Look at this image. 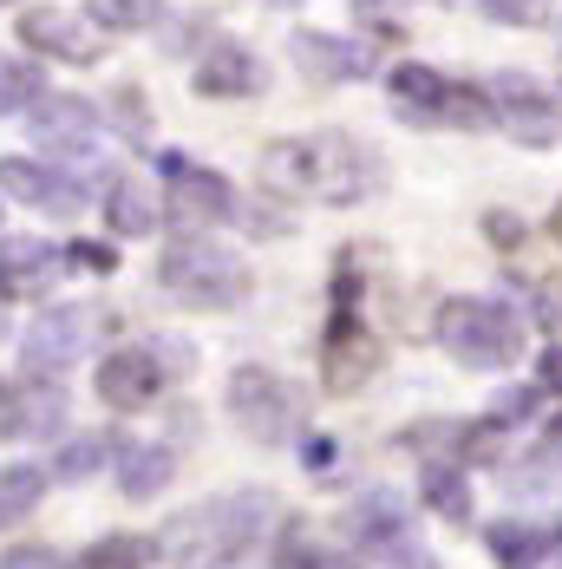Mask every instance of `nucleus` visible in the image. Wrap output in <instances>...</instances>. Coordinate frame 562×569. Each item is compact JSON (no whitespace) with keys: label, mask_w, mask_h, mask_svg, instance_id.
Wrapping results in <instances>:
<instances>
[{"label":"nucleus","mask_w":562,"mask_h":569,"mask_svg":"<svg viewBox=\"0 0 562 569\" xmlns=\"http://www.w3.org/2000/svg\"><path fill=\"white\" fill-rule=\"evenodd\" d=\"M262 183L281 197H321V203H360L380 183V158L360 151L347 131L281 138L262 151Z\"/></svg>","instance_id":"f257e3e1"},{"label":"nucleus","mask_w":562,"mask_h":569,"mask_svg":"<svg viewBox=\"0 0 562 569\" xmlns=\"http://www.w3.org/2000/svg\"><path fill=\"white\" fill-rule=\"evenodd\" d=\"M262 523H269V498L262 491H242V498H223V505L183 511L164 530V550L177 569H223L229 557H242L255 543Z\"/></svg>","instance_id":"f03ea898"},{"label":"nucleus","mask_w":562,"mask_h":569,"mask_svg":"<svg viewBox=\"0 0 562 569\" xmlns=\"http://www.w3.org/2000/svg\"><path fill=\"white\" fill-rule=\"evenodd\" d=\"M439 347L464 367H510L523 347V321L510 315L504 301L484 295H451L439 308Z\"/></svg>","instance_id":"7ed1b4c3"},{"label":"nucleus","mask_w":562,"mask_h":569,"mask_svg":"<svg viewBox=\"0 0 562 569\" xmlns=\"http://www.w3.org/2000/svg\"><path fill=\"white\" fill-rule=\"evenodd\" d=\"M158 276L177 301H190V308H229V301H242L249 295V262L223 249V242H203V236H183V242H170L164 262H158Z\"/></svg>","instance_id":"20e7f679"},{"label":"nucleus","mask_w":562,"mask_h":569,"mask_svg":"<svg viewBox=\"0 0 562 569\" xmlns=\"http://www.w3.org/2000/svg\"><path fill=\"white\" fill-rule=\"evenodd\" d=\"M229 412H235V426L249 432V439H262V446H281L294 426H301V393L275 380L269 367H235L229 373Z\"/></svg>","instance_id":"39448f33"},{"label":"nucleus","mask_w":562,"mask_h":569,"mask_svg":"<svg viewBox=\"0 0 562 569\" xmlns=\"http://www.w3.org/2000/svg\"><path fill=\"white\" fill-rule=\"evenodd\" d=\"M393 112L412 124H491V99L439 79L432 66H399L393 72Z\"/></svg>","instance_id":"423d86ee"},{"label":"nucleus","mask_w":562,"mask_h":569,"mask_svg":"<svg viewBox=\"0 0 562 569\" xmlns=\"http://www.w3.org/2000/svg\"><path fill=\"white\" fill-rule=\"evenodd\" d=\"M86 341H92V315L86 308H47L27 328V341H20V367L27 373H66L86 353Z\"/></svg>","instance_id":"0eeeda50"},{"label":"nucleus","mask_w":562,"mask_h":569,"mask_svg":"<svg viewBox=\"0 0 562 569\" xmlns=\"http://www.w3.org/2000/svg\"><path fill=\"white\" fill-rule=\"evenodd\" d=\"M164 177H170V217L183 229H203V223H223L235 210L229 183L203 164H183V158H164Z\"/></svg>","instance_id":"6e6552de"},{"label":"nucleus","mask_w":562,"mask_h":569,"mask_svg":"<svg viewBox=\"0 0 562 569\" xmlns=\"http://www.w3.org/2000/svg\"><path fill=\"white\" fill-rule=\"evenodd\" d=\"M20 40L47 59H72V66H92L99 59V27L79 20V13H59V7H27L20 13Z\"/></svg>","instance_id":"1a4fd4ad"},{"label":"nucleus","mask_w":562,"mask_h":569,"mask_svg":"<svg viewBox=\"0 0 562 569\" xmlns=\"http://www.w3.org/2000/svg\"><path fill=\"white\" fill-rule=\"evenodd\" d=\"M491 112L504 118L530 151L556 144V112H550V99L536 92V79H523V72H498V79H491Z\"/></svg>","instance_id":"9d476101"},{"label":"nucleus","mask_w":562,"mask_h":569,"mask_svg":"<svg viewBox=\"0 0 562 569\" xmlns=\"http://www.w3.org/2000/svg\"><path fill=\"white\" fill-rule=\"evenodd\" d=\"M158 387H164V360H158V347H118L112 360L99 367V399H112L118 412L151 406Z\"/></svg>","instance_id":"9b49d317"},{"label":"nucleus","mask_w":562,"mask_h":569,"mask_svg":"<svg viewBox=\"0 0 562 569\" xmlns=\"http://www.w3.org/2000/svg\"><path fill=\"white\" fill-rule=\"evenodd\" d=\"M380 367V347H373V335L353 321V288H340V315L334 328H328V387H360L367 373Z\"/></svg>","instance_id":"f8f14e48"},{"label":"nucleus","mask_w":562,"mask_h":569,"mask_svg":"<svg viewBox=\"0 0 562 569\" xmlns=\"http://www.w3.org/2000/svg\"><path fill=\"white\" fill-rule=\"evenodd\" d=\"M33 138H40L47 151H72V158H86L92 138H99V112H92L86 99H72V92H53V99L33 106Z\"/></svg>","instance_id":"ddd939ff"},{"label":"nucleus","mask_w":562,"mask_h":569,"mask_svg":"<svg viewBox=\"0 0 562 569\" xmlns=\"http://www.w3.org/2000/svg\"><path fill=\"white\" fill-rule=\"evenodd\" d=\"M262 59L249 53V47H235V40H217L210 53L197 59V92L203 99H249V92H262Z\"/></svg>","instance_id":"4468645a"},{"label":"nucleus","mask_w":562,"mask_h":569,"mask_svg":"<svg viewBox=\"0 0 562 569\" xmlns=\"http://www.w3.org/2000/svg\"><path fill=\"white\" fill-rule=\"evenodd\" d=\"M0 183L20 197V203H33V210H47V217H79V190L66 183V177H53V171H40L33 158H0Z\"/></svg>","instance_id":"2eb2a0df"},{"label":"nucleus","mask_w":562,"mask_h":569,"mask_svg":"<svg viewBox=\"0 0 562 569\" xmlns=\"http://www.w3.org/2000/svg\"><path fill=\"white\" fill-rule=\"evenodd\" d=\"M66 419V399L53 387H7L0 393V439H47Z\"/></svg>","instance_id":"dca6fc26"},{"label":"nucleus","mask_w":562,"mask_h":569,"mask_svg":"<svg viewBox=\"0 0 562 569\" xmlns=\"http://www.w3.org/2000/svg\"><path fill=\"white\" fill-rule=\"evenodd\" d=\"M59 276V256L33 236H13L0 242V295H47Z\"/></svg>","instance_id":"f3484780"},{"label":"nucleus","mask_w":562,"mask_h":569,"mask_svg":"<svg viewBox=\"0 0 562 569\" xmlns=\"http://www.w3.org/2000/svg\"><path fill=\"white\" fill-rule=\"evenodd\" d=\"M294 66H301L314 86H340V79L367 72V47H347L334 33H294Z\"/></svg>","instance_id":"a211bd4d"},{"label":"nucleus","mask_w":562,"mask_h":569,"mask_svg":"<svg viewBox=\"0 0 562 569\" xmlns=\"http://www.w3.org/2000/svg\"><path fill=\"white\" fill-rule=\"evenodd\" d=\"M170 471H177V458L164 446H124L118 458V485H124V498H158L170 485Z\"/></svg>","instance_id":"6ab92c4d"},{"label":"nucleus","mask_w":562,"mask_h":569,"mask_svg":"<svg viewBox=\"0 0 562 569\" xmlns=\"http://www.w3.org/2000/svg\"><path fill=\"white\" fill-rule=\"evenodd\" d=\"M106 223L118 229V236H151V223H158V203H151V190L144 183H112L106 190Z\"/></svg>","instance_id":"aec40b11"},{"label":"nucleus","mask_w":562,"mask_h":569,"mask_svg":"<svg viewBox=\"0 0 562 569\" xmlns=\"http://www.w3.org/2000/svg\"><path fill=\"white\" fill-rule=\"evenodd\" d=\"M40 491H47V471H33V465H0V523H20V517L40 505Z\"/></svg>","instance_id":"412c9836"},{"label":"nucleus","mask_w":562,"mask_h":569,"mask_svg":"<svg viewBox=\"0 0 562 569\" xmlns=\"http://www.w3.org/2000/svg\"><path fill=\"white\" fill-rule=\"evenodd\" d=\"M543 550H550V543H543L530 523H498V530H491V557H498L504 569H536Z\"/></svg>","instance_id":"4be33fe9"},{"label":"nucleus","mask_w":562,"mask_h":569,"mask_svg":"<svg viewBox=\"0 0 562 569\" xmlns=\"http://www.w3.org/2000/svg\"><path fill=\"white\" fill-rule=\"evenodd\" d=\"M40 99H47L40 66H27V59H0V112H27V106H40Z\"/></svg>","instance_id":"5701e85b"},{"label":"nucleus","mask_w":562,"mask_h":569,"mask_svg":"<svg viewBox=\"0 0 562 569\" xmlns=\"http://www.w3.org/2000/svg\"><path fill=\"white\" fill-rule=\"evenodd\" d=\"M425 505L439 517H464L471 511V485H464L451 465H425Z\"/></svg>","instance_id":"b1692460"},{"label":"nucleus","mask_w":562,"mask_h":569,"mask_svg":"<svg viewBox=\"0 0 562 569\" xmlns=\"http://www.w3.org/2000/svg\"><path fill=\"white\" fill-rule=\"evenodd\" d=\"M399 523H405V511H399L393 491H373V498H367L360 511L347 517V530H353V537H393Z\"/></svg>","instance_id":"393cba45"},{"label":"nucleus","mask_w":562,"mask_h":569,"mask_svg":"<svg viewBox=\"0 0 562 569\" xmlns=\"http://www.w3.org/2000/svg\"><path fill=\"white\" fill-rule=\"evenodd\" d=\"M151 563V543L144 537H106L86 550V569H144Z\"/></svg>","instance_id":"a878e982"},{"label":"nucleus","mask_w":562,"mask_h":569,"mask_svg":"<svg viewBox=\"0 0 562 569\" xmlns=\"http://www.w3.org/2000/svg\"><path fill=\"white\" fill-rule=\"evenodd\" d=\"M92 13H99V27H151L158 20V0H92Z\"/></svg>","instance_id":"bb28decb"},{"label":"nucleus","mask_w":562,"mask_h":569,"mask_svg":"<svg viewBox=\"0 0 562 569\" xmlns=\"http://www.w3.org/2000/svg\"><path fill=\"white\" fill-rule=\"evenodd\" d=\"M99 458H106V439H72L66 452H59V478H92L99 471Z\"/></svg>","instance_id":"cd10ccee"},{"label":"nucleus","mask_w":562,"mask_h":569,"mask_svg":"<svg viewBox=\"0 0 562 569\" xmlns=\"http://www.w3.org/2000/svg\"><path fill=\"white\" fill-rule=\"evenodd\" d=\"M275 563H281V569H328V563H321V550H314V537H308L301 523L281 537V557H275Z\"/></svg>","instance_id":"c85d7f7f"},{"label":"nucleus","mask_w":562,"mask_h":569,"mask_svg":"<svg viewBox=\"0 0 562 569\" xmlns=\"http://www.w3.org/2000/svg\"><path fill=\"white\" fill-rule=\"evenodd\" d=\"M484 7H491L498 20H543V7H550V0H484Z\"/></svg>","instance_id":"c756f323"},{"label":"nucleus","mask_w":562,"mask_h":569,"mask_svg":"<svg viewBox=\"0 0 562 569\" xmlns=\"http://www.w3.org/2000/svg\"><path fill=\"white\" fill-rule=\"evenodd\" d=\"M530 406H536V393H530V387H516V393H504L498 419H530Z\"/></svg>","instance_id":"7c9ffc66"},{"label":"nucleus","mask_w":562,"mask_h":569,"mask_svg":"<svg viewBox=\"0 0 562 569\" xmlns=\"http://www.w3.org/2000/svg\"><path fill=\"white\" fill-rule=\"evenodd\" d=\"M0 569H66L59 557H47V550H20V557H7Z\"/></svg>","instance_id":"2f4dec72"},{"label":"nucleus","mask_w":562,"mask_h":569,"mask_svg":"<svg viewBox=\"0 0 562 569\" xmlns=\"http://www.w3.org/2000/svg\"><path fill=\"white\" fill-rule=\"evenodd\" d=\"M491 236H498V249H516V242H523V223H510V217H491Z\"/></svg>","instance_id":"473e14b6"},{"label":"nucleus","mask_w":562,"mask_h":569,"mask_svg":"<svg viewBox=\"0 0 562 569\" xmlns=\"http://www.w3.org/2000/svg\"><path fill=\"white\" fill-rule=\"evenodd\" d=\"M79 269H112V249H72Z\"/></svg>","instance_id":"72a5a7b5"},{"label":"nucleus","mask_w":562,"mask_h":569,"mask_svg":"<svg viewBox=\"0 0 562 569\" xmlns=\"http://www.w3.org/2000/svg\"><path fill=\"white\" fill-rule=\"evenodd\" d=\"M543 387H556V393H562V347L543 353Z\"/></svg>","instance_id":"f704fd0d"},{"label":"nucleus","mask_w":562,"mask_h":569,"mask_svg":"<svg viewBox=\"0 0 562 569\" xmlns=\"http://www.w3.org/2000/svg\"><path fill=\"white\" fill-rule=\"evenodd\" d=\"M301 458H308L314 471H328V465H334V446H328V439H314V446H308V452H301Z\"/></svg>","instance_id":"c9c22d12"},{"label":"nucleus","mask_w":562,"mask_h":569,"mask_svg":"<svg viewBox=\"0 0 562 569\" xmlns=\"http://www.w3.org/2000/svg\"><path fill=\"white\" fill-rule=\"evenodd\" d=\"M556 236H562V210H556Z\"/></svg>","instance_id":"e433bc0d"},{"label":"nucleus","mask_w":562,"mask_h":569,"mask_svg":"<svg viewBox=\"0 0 562 569\" xmlns=\"http://www.w3.org/2000/svg\"><path fill=\"white\" fill-rule=\"evenodd\" d=\"M275 7H294V0H275Z\"/></svg>","instance_id":"4c0bfd02"},{"label":"nucleus","mask_w":562,"mask_h":569,"mask_svg":"<svg viewBox=\"0 0 562 569\" xmlns=\"http://www.w3.org/2000/svg\"><path fill=\"white\" fill-rule=\"evenodd\" d=\"M556 452H562V432H556Z\"/></svg>","instance_id":"58836bf2"},{"label":"nucleus","mask_w":562,"mask_h":569,"mask_svg":"<svg viewBox=\"0 0 562 569\" xmlns=\"http://www.w3.org/2000/svg\"><path fill=\"white\" fill-rule=\"evenodd\" d=\"M0 7H7V0H0Z\"/></svg>","instance_id":"ea45409f"}]
</instances>
